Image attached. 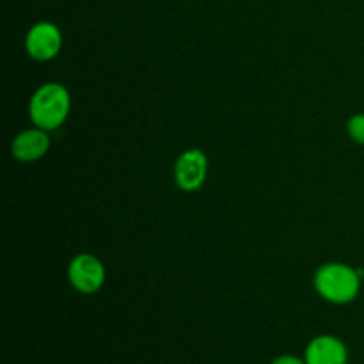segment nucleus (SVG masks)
<instances>
[{"instance_id":"nucleus-4","label":"nucleus","mask_w":364,"mask_h":364,"mask_svg":"<svg viewBox=\"0 0 364 364\" xmlns=\"http://www.w3.org/2000/svg\"><path fill=\"white\" fill-rule=\"evenodd\" d=\"M208 176V159L201 149H187L174 164V181L185 192H196Z\"/></svg>"},{"instance_id":"nucleus-9","label":"nucleus","mask_w":364,"mask_h":364,"mask_svg":"<svg viewBox=\"0 0 364 364\" xmlns=\"http://www.w3.org/2000/svg\"><path fill=\"white\" fill-rule=\"evenodd\" d=\"M270 364H306L304 358H299V355L294 354H283V355H277Z\"/></svg>"},{"instance_id":"nucleus-6","label":"nucleus","mask_w":364,"mask_h":364,"mask_svg":"<svg viewBox=\"0 0 364 364\" xmlns=\"http://www.w3.org/2000/svg\"><path fill=\"white\" fill-rule=\"evenodd\" d=\"M306 364H348V348L343 340L333 334L313 338L304 350Z\"/></svg>"},{"instance_id":"nucleus-3","label":"nucleus","mask_w":364,"mask_h":364,"mask_svg":"<svg viewBox=\"0 0 364 364\" xmlns=\"http://www.w3.org/2000/svg\"><path fill=\"white\" fill-rule=\"evenodd\" d=\"M105 277L107 272L102 259L89 252L77 255L68 267V281L78 294L92 295L100 291L105 284Z\"/></svg>"},{"instance_id":"nucleus-7","label":"nucleus","mask_w":364,"mask_h":364,"mask_svg":"<svg viewBox=\"0 0 364 364\" xmlns=\"http://www.w3.org/2000/svg\"><path fill=\"white\" fill-rule=\"evenodd\" d=\"M50 149L48 132L43 128H27L14 137L11 144V153L20 162H36L43 159Z\"/></svg>"},{"instance_id":"nucleus-2","label":"nucleus","mask_w":364,"mask_h":364,"mask_svg":"<svg viewBox=\"0 0 364 364\" xmlns=\"http://www.w3.org/2000/svg\"><path fill=\"white\" fill-rule=\"evenodd\" d=\"M71 96L64 85L48 82L36 89L28 103V116L32 123L46 132L57 130L70 116Z\"/></svg>"},{"instance_id":"nucleus-1","label":"nucleus","mask_w":364,"mask_h":364,"mask_svg":"<svg viewBox=\"0 0 364 364\" xmlns=\"http://www.w3.org/2000/svg\"><path fill=\"white\" fill-rule=\"evenodd\" d=\"M364 272L361 269L347 265V263L333 262L323 263L315 274V290L323 301L331 304H350L361 291Z\"/></svg>"},{"instance_id":"nucleus-8","label":"nucleus","mask_w":364,"mask_h":364,"mask_svg":"<svg viewBox=\"0 0 364 364\" xmlns=\"http://www.w3.org/2000/svg\"><path fill=\"white\" fill-rule=\"evenodd\" d=\"M347 134L352 141L364 146V114H354L348 119Z\"/></svg>"},{"instance_id":"nucleus-5","label":"nucleus","mask_w":364,"mask_h":364,"mask_svg":"<svg viewBox=\"0 0 364 364\" xmlns=\"http://www.w3.org/2000/svg\"><path fill=\"white\" fill-rule=\"evenodd\" d=\"M63 46V34L52 21H38L25 36V50L36 60H50L57 57Z\"/></svg>"}]
</instances>
